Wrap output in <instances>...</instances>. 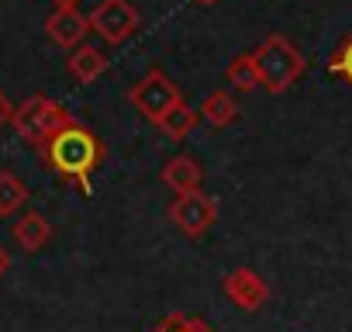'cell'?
<instances>
[{"label":"cell","mask_w":352,"mask_h":332,"mask_svg":"<svg viewBox=\"0 0 352 332\" xmlns=\"http://www.w3.org/2000/svg\"><path fill=\"white\" fill-rule=\"evenodd\" d=\"M45 166L69 187L90 194V177L104 159V142L80 121H69L66 128H59L42 149Z\"/></svg>","instance_id":"cell-1"},{"label":"cell","mask_w":352,"mask_h":332,"mask_svg":"<svg viewBox=\"0 0 352 332\" xmlns=\"http://www.w3.org/2000/svg\"><path fill=\"white\" fill-rule=\"evenodd\" d=\"M252 63L259 73V87L270 94L290 90V83H297L300 73L307 70V59L300 56V49L287 35H266L259 42V49L252 52Z\"/></svg>","instance_id":"cell-2"},{"label":"cell","mask_w":352,"mask_h":332,"mask_svg":"<svg viewBox=\"0 0 352 332\" xmlns=\"http://www.w3.org/2000/svg\"><path fill=\"white\" fill-rule=\"evenodd\" d=\"M69 121H76V118H73L63 104H56L52 97H45V94H35V97H28L25 104H18V107H14V118H11L18 138L28 142V145H35V149H42V145H45L59 128H66Z\"/></svg>","instance_id":"cell-3"},{"label":"cell","mask_w":352,"mask_h":332,"mask_svg":"<svg viewBox=\"0 0 352 332\" xmlns=\"http://www.w3.org/2000/svg\"><path fill=\"white\" fill-rule=\"evenodd\" d=\"M128 101H131V107H135L145 121L159 125L176 104L184 101V94H180V87H176L162 70H148V73L128 90Z\"/></svg>","instance_id":"cell-4"},{"label":"cell","mask_w":352,"mask_h":332,"mask_svg":"<svg viewBox=\"0 0 352 332\" xmlns=\"http://www.w3.org/2000/svg\"><path fill=\"white\" fill-rule=\"evenodd\" d=\"M87 18H90V32L100 35L107 45L128 42L138 32V25H142L138 8L131 4V0H100Z\"/></svg>","instance_id":"cell-5"},{"label":"cell","mask_w":352,"mask_h":332,"mask_svg":"<svg viewBox=\"0 0 352 332\" xmlns=\"http://www.w3.org/2000/svg\"><path fill=\"white\" fill-rule=\"evenodd\" d=\"M166 215L187 239H201V236H208V229L218 218V201L197 187V191H187V194H176V201L169 205Z\"/></svg>","instance_id":"cell-6"},{"label":"cell","mask_w":352,"mask_h":332,"mask_svg":"<svg viewBox=\"0 0 352 332\" xmlns=\"http://www.w3.org/2000/svg\"><path fill=\"white\" fill-rule=\"evenodd\" d=\"M45 35L59 45V49H76L87 42L90 35V18L76 8V4H56V11L45 18Z\"/></svg>","instance_id":"cell-7"},{"label":"cell","mask_w":352,"mask_h":332,"mask_svg":"<svg viewBox=\"0 0 352 332\" xmlns=\"http://www.w3.org/2000/svg\"><path fill=\"white\" fill-rule=\"evenodd\" d=\"M221 287H225V298H228L235 308H242V311H259V308L270 301V284H266L256 270H249V267L232 270V273L221 280Z\"/></svg>","instance_id":"cell-8"},{"label":"cell","mask_w":352,"mask_h":332,"mask_svg":"<svg viewBox=\"0 0 352 332\" xmlns=\"http://www.w3.org/2000/svg\"><path fill=\"white\" fill-rule=\"evenodd\" d=\"M11 236H14L18 249H25V253H38V249L49 246V239H52V225H49L45 215L28 211V215H18V218H14Z\"/></svg>","instance_id":"cell-9"},{"label":"cell","mask_w":352,"mask_h":332,"mask_svg":"<svg viewBox=\"0 0 352 332\" xmlns=\"http://www.w3.org/2000/svg\"><path fill=\"white\" fill-rule=\"evenodd\" d=\"M162 184L176 194H187V191H197L204 184V170L201 163L190 159V156H176L162 166Z\"/></svg>","instance_id":"cell-10"},{"label":"cell","mask_w":352,"mask_h":332,"mask_svg":"<svg viewBox=\"0 0 352 332\" xmlns=\"http://www.w3.org/2000/svg\"><path fill=\"white\" fill-rule=\"evenodd\" d=\"M66 70H69V76H73L76 83H94V80L104 76V70H107V56H104L100 49H94V45L83 42V45H76V49L69 52Z\"/></svg>","instance_id":"cell-11"},{"label":"cell","mask_w":352,"mask_h":332,"mask_svg":"<svg viewBox=\"0 0 352 332\" xmlns=\"http://www.w3.org/2000/svg\"><path fill=\"white\" fill-rule=\"evenodd\" d=\"M197 111H201V118H204L208 125H214V128H228V125L239 118V104H235V97H232L228 90L208 94L204 104H201Z\"/></svg>","instance_id":"cell-12"},{"label":"cell","mask_w":352,"mask_h":332,"mask_svg":"<svg viewBox=\"0 0 352 332\" xmlns=\"http://www.w3.org/2000/svg\"><path fill=\"white\" fill-rule=\"evenodd\" d=\"M28 205V184L11 170H0V218H14Z\"/></svg>","instance_id":"cell-13"},{"label":"cell","mask_w":352,"mask_h":332,"mask_svg":"<svg viewBox=\"0 0 352 332\" xmlns=\"http://www.w3.org/2000/svg\"><path fill=\"white\" fill-rule=\"evenodd\" d=\"M197 121H201V111H194L187 101H180V104H176V107L159 121V128H162L169 138H187V135L197 128Z\"/></svg>","instance_id":"cell-14"},{"label":"cell","mask_w":352,"mask_h":332,"mask_svg":"<svg viewBox=\"0 0 352 332\" xmlns=\"http://www.w3.org/2000/svg\"><path fill=\"white\" fill-rule=\"evenodd\" d=\"M225 80H228V87H235V90H242V94H249V90H259V73H256L252 52H242V56H235V59L228 63V70H225Z\"/></svg>","instance_id":"cell-15"},{"label":"cell","mask_w":352,"mask_h":332,"mask_svg":"<svg viewBox=\"0 0 352 332\" xmlns=\"http://www.w3.org/2000/svg\"><path fill=\"white\" fill-rule=\"evenodd\" d=\"M152 332H214L201 315H187V311H169Z\"/></svg>","instance_id":"cell-16"},{"label":"cell","mask_w":352,"mask_h":332,"mask_svg":"<svg viewBox=\"0 0 352 332\" xmlns=\"http://www.w3.org/2000/svg\"><path fill=\"white\" fill-rule=\"evenodd\" d=\"M328 73L331 76H338V80H345L349 87H352V32L338 42V49L331 52V59H328Z\"/></svg>","instance_id":"cell-17"},{"label":"cell","mask_w":352,"mask_h":332,"mask_svg":"<svg viewBox=\"0 0 352 332\" xmlns=\"http://www.w3.org/2000/svg\"><path fill=\"white\" fill-rule=\"evenodd\" d=\"M11 118H14V104H11L8 94H0V128L11 125Z\"/></svg>","instance_id":"cell-18"},{"label":"cell","mask_w":352,"mask_h":332,"mask_svg":"<svg viewBox=\"0 0 352 332\" xmlns=\"http://www.w3.org/2000/svg\"><path fill=\"white\" fill-rule=\"evenodd\" d=\"M8 270H11V253L4 249V242H0V277H4Z\"/></svg>","instance_id":"cell-19"},{"label":"cell","mask_w":352,"mask_h":332,"mask_svg":"<svg viewBox=\"0 0 352 332\" xmlns=\"http://www.w3.org/2000/svg\"><path fill=\"white\" fill-rule=\"evenodd\" d=\"M194 4H204V8H211V4H218V0H194Z\"/></svg>","instance_id":"cell-20"},{"label":"cell","mask_w":352,"mask_h":332,"mask_svg":"<svg viewBox=\"0 0 352 332\" xmlns=\"http://www.w3.org/2000/svg\"><path fill=\"white\" fill-rule=\"evenodd\" d=\"M56 4H76V0H56Z\"/></svg>","instance_id":"cell-21"}]
</instances>
